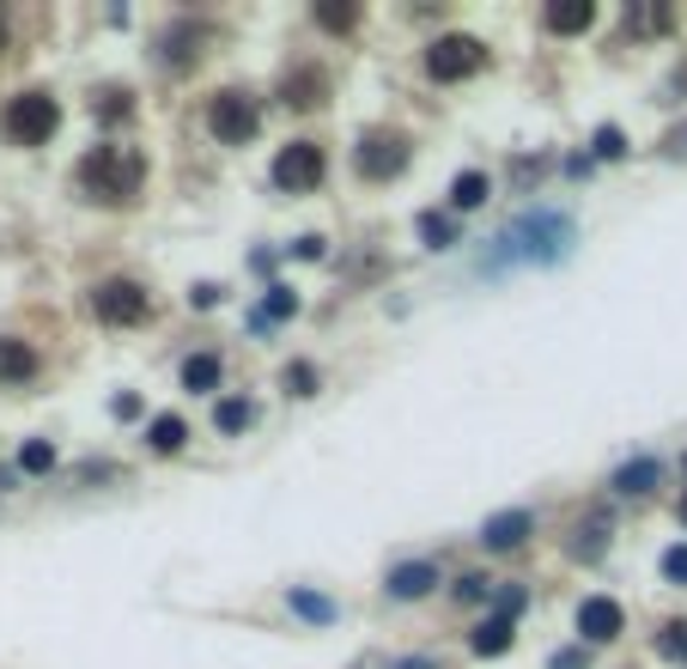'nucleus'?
<instances>
[{
    "label": "nucleus",
    "instance_id": "obj_1",
    "mask_svg": "<svg viewBox=\"0 0 687 669\" xmlns=\"http://www.w3.org/2000/svg\"><path fill=\"white\" fill-rule=\"evenodd\" d=\"M572 244H578V225L560 208H536L493 237V249L481 256V275H505V268H517V263H566Z\"/></svg>",
    "mask_w": 687,
    "mask_h": 669
},
{
    "label": "nucleus",
    "instance_id": "obj_2",
    "mask_svg": "<svg viewBox=\"0 0 687 669\" xmlns=\"http://www.w3.org/2000/svg\"><path fill=\"white\" fill-rule=\"evenodd\" d=\"M80 183L92 189L98 201L122 208V201L140 196V183H146V158L134 153V146H98V153L80 165Z\"/></svg>",
    "mask_w": 687,
    "mask_h": 669
},
{
    "label": "nucleus",
    "instance_id": "obj_3",
    "mask_svg": "<svg viewBox=\"0 0 687 669\" xmlns=\"http://www.w3.org/2000/svg\"><path fill=\"white\" fill-rule=\"evenodd\" d=\"M0 129H7V141H19V146H43L55 129H61V104H55L49 92H19L13 104L0 110Z\"/></svg>",
    "mask_w": 687,
    "mask_h": 669
},
{
    "label": "nucleus",
    "instance_id": "obj_4",
    "mask_svg": "<svg viewBox=\"0 0 687 669\" xmlns=\"http://www.w3.org/2000/svg\"><path fill=\"white\" fill-rule=\"evenodd\" d=\"M207 129H213V141L244 146V141H256V129H262V110H256V98H244V92H219L207 104Z\"/></svg>",
    "mask_w": 687,
    "mask_h": 669
},
{
    "label": "nucleus",
    "instance_id": "obj_5",
    "mask_svg": "<svg viewBox=\"0 0 687 669\" xmlns=\"http://www.w3.org/2000/svg\"><path fill=\"white\" fill-rule=\"evenodd\" d=\"M426 67H432V79H469V74H481L487 67V43L481 37H438L432 49H426Z\"/></svg>",
    "mask_w": 687,
    "mask_h": 669
},
{
    "label": "nucleus",
    "instance_id": "obj_6",
    "mask_svg": "<svg viewBox=\"0 0 687 669\" xmlns=\"http://www.w3.org/2000/svg\"><path fill=\"white\" fill-rule=\"evenodd\" d=\"M274 183H280V189H292V196L317 189V183H323V146H311V141L280 146V158H274Z\"/></svg>",
    "mask_w": 687,
    "mask_h": 669
},
{
    "label": "nucleus",
    "instance_id": "obj_7",
    "mask_svg": "<svg viewBox=\"0 0 687 669\" xmlns=\"http://www.w3.org/2000/svg\"><path fill=\"white\" fill-rule=\"evenodd\" d=\"M92 311H98V323L128 328L146 316V287H134V280H104V287L92 292Z\"/></svg>",
    "mask_w": 687,
    "mask_h": 669
},
{
    "label": "nucleus",
    "instance_id": "obj_8",
    "mask_svg": "<svg viewBox=\"0 0 687 669\" xmlns=\"http://www.w3.org/2000/svg\"><path fill=\"white\" fill-rule=\"evenodd\" d=\"M353 165H359V177H371V183H384V177H396L402 165H408V141H396V134H365L359 141V153H353Z\"/></svg>",
    "mask_w": 687,
    "mask_h": 669
},
{
    "label": "nucleus",
    "instance_id": "obj_9",
    "mask_svg": "<svg viewBox=\"0 0 687 669\" xmlns=\"http://www.w3.org/2000/svg\"><path fill=\"white\" fill-rule=\"evenodd\" d=\"M621 627H627V615H621V603H615V596H584V603H578V633H584L590 645L621 639Z\"/></svg>",
    "mask_w": 687,
    "mask_h": 669
},
{
    "label": "nucleus",
    "instance_id": "obj_10",
    "mask_svg": "<svg viewBox=\"0 0 687 669\" xmlns=\"http://www.w3.org/2000/svg\"><path fill=\"white\" fill-rule=\"evenodd\" d=\"M536 529V517L529 512H499V517H487V529H481V548H493V554H511L517 542Z\"/></svg>",
    "mask_w": 687,
    "mask_h": 669
},
{
    "label": "nucleus",
    "instance_id": "obj_11",
    "mask_svg": "<svg viewBox=\"0 0 687 669\" xmlns=\"http://www.w3.org/2000/svg\"><path fill=\"white\" fill-rule=\"evenodd\" d=\"M542 25L554 31V37H578V31L596 25V7L590 0H554V7L542 13Z\"/></svg>",
    "mask_w": 687,
    "mask_h": 669
},
{
    "label": "nucleus",
    "instance_id": "obj_12",
    "mask_svg": "<svg viewBox=\"0 0 687 669\" xmlns=\"http://www.w3.org/2000/svg\"><path fill=\"white\" fill-rule=\"evenodd\" d=\"M432 584H438V566H426V560H408V566L390 572V596H396V603H420Z\"/></svg>",
    "mask_w": 687,
    "mask_h": 669
},
{
    "label": "nucleus",
    "instance_id": "obj_13",
    "mask_svg": "<svg viewBox=\"0 0 687 669\" xmlns=\"http://www.w3.org/2000/svg\"><path fill=\"white\" fill-rule=\"evenodd\" d=\"M31 378H37V347L0 342V383H31Z\"/></svg>",
    "mask_w": 687,
    "mask_h": 669
},
{
    "label": "nucleus",
    "instance_id": "obj_14",
    "mask_svg": "<svg viewBox=\"0 0 687 669\" xmlns=\"http://www.w3.org/2000/svg\"><path fill=\"white\" fill-rule=\"evenodd\" d=\"M469 645H475V657H505V651H511V621H505V615L481 621Z\"/></svg>",
    "mask_w": 687,
    "mask_h": 669
},
{
    "label": "nucleus",
    "instance_id": "obj_15",
    "mask_svg": "<svg viewBox=\"0 0 687 669\" xmlns=\"http://www.w3.org/2000/svg\"><path fill=\"white\" fill-rule=\"evenodd\" d=\"M183 438H189V426L177 421V414H159V421L146 426V445L159 450V457H171V450H183Z\"/></svg>",
    "mask_w": 687,
    "mask_h": 669
},
{
    "label": "nucleus",
    "instance_id": "obj_16",
    "mask_svg": "<svg viewBox=\"0 0 687 669\" xmlns=\"http://www.w3.org/2000/svg\"><path fill=\"white\" fill-rule=\"evenodd\" d=\"M493 196V183H487V177H481V171H463V177H457V183H450V201H457V208H481V201H487Z\"/></svg>",
    "mask_w": 687,
    "mask_h": 669
},
{
    "label": "nucleus",
    "instance_id": "obj_17",
    "mask_svg": "<svg viewBox=\"0 0 687 669\" xmlns=\"http://www.w3.org/2000/svg\"><path fill=\"white\" fill-rule=\"evenodd\" d=\"M250 421H256V408H250V402H238V395H225V402L213 408V426H219V433H244Z\"/></svg>",
    "mask_w": 687,
    "mask_h": 669
},
{
    "label": "nucleus",
    "instance_id": "obj_18",
    "mask_svg": "<svg viewBox=\"0 0 687 669\" xmlns=\"http://www.w3.org/2000/svg\"><path fill=\"white\" fill-rule=\"evenodd\" d=\"M213 383H219V359L213 354L183 359V390H213Z\"/></svg>",
    "mask_w": 687,
    "mask_h": 669
},
{
    "label": "nucleus",
    "instance_id": "obj_19",
    "mask_svg": "<svg viewBox=\"0 0 687 669\" xmlns=\"http://www.w3.org/2000/svg\"><path fill=\"white\" fill-rule=\"evenodd\" d=\"M651 481H657V462H651V457L627 462V469L615 475V487H621V493H651Z\"/></svg>",
    "mask_w": 687,
    "mask_h": 669
},
{
    "label": "nucleus",
    "instance_id": "obj_20",
    "mask_svg": "<svg viewBox=\"0 0 687 669\" xmlns=\"http://www.w3.org/2000/svg\"><path fill=\"white\" fill-rule=\"evenodd\" d=\"M602 548H608V524H602V517H590V524L578 529V542H572V554H578V560H596Z\"/></svg>",
    "mask_w": 687,
    "mask_h": 669
},
{
    "label": "nucleus",
    "instance_id": "obj_21",
    "mask_svg": "<svg viewBox=\"0 0 687 669\" xmlns=\"http://www.w3.org/2000/svg\"><path fill=\"white\" fill-rule=\"evenodd\" d=\"M19 469H25V475H49V469H55V445H43V438H31V445L19 450Z\"/></svg>",
    "mask_w": 687,
    "mask_h": 669
},
{
    "label": "nucleus",
    "instance_id": "obj_22",
    "mask_svg": "<svg viewBox=\"0 0 687 669\" xmlns=\"http://www.w3.org/2000/svg\"><path fill=\"white\" fill-rule=\"evenodd\" d=\"M657 651L669 657V664H687V621H669V627L657 633Z\"/></svg>",
    "mask_w": 687,
    "mask_h": 669
},
{
    "label": "nucleus",
    "instance_id": "obj_23",
    "mask_svg": "<svg viewBox=\"0 0 687 669\" xmlns=\"http://www.w3.org/2000/svg\"><path fill=\"white\" fill-rule=\"evenodd\" d=\"M292 609H299L304 621H335V603L317 596V591H292Z\"/></svg>",
    "mask_w": 687,
    "mask_h": 669
},
{
    "label": "nucleus",
    "instance_id": "obj_24",
    "mask_svg": "<svg viewBox=\"0 0 687 669\" xmlns=\"http://www.w3.org/2000/svg\"><path fill=\"white\" fill-rule=\"evenodd\" d=\"M420 237H426V244H432V249H444L450 237H457V225H450L444 213H420Z\"/></svg>",
    "mask_w": 687,
    "mask_h": 669
},
{
    "label": "nucleus",
    "instance_id": "obj_25",
    "mask_svg": "<svg viewBox=\"0 0 687 669\" xmlns=\"http://www.w3.org/2000/svg\"><path fill=\"white\" fill-rule=\"evenodd\" d=\"M590 153H596V158H621V153H627V134H621V129H596Z\"/></svg>",
    "mask_w": 687,
    "mask_h": 669
},
{
    "label": "nucleus",
    "instance_id": "obj_26",
    "mask_svg": "<svg viewBox=\"0 0 687 669\" xmlns=\"http://www.w3.org/2000/svg\"><path fill=\"white\" fill-rule=\"evenodd\" d=\"M317 19H323L329 31H347V25L359 19V7H335V0H323V7H317Z\"/></svg>",
    "mask_w": 687,
    "mask_h": 669
},
{
    "label": "nucleus",
    "instance_id": "obj_27",
    "mask_svg": "<svg viewBox=\"0 0 687 669\" xmlns=\"http://www.w3.org/2000/svg\"><path fill=\"white\" fill-rule=\"evenodd\" d=\"M292 311H299V299H292L286 287H274V292H268V304H262V323H274V316H292Z\"/></svg>",
    "mask_w": 687,
    "mask_h": 669
},
{
    "label": "nucleus",
    "instance_id": "obj_28",
    "mask_svg": "<svg viewBox=\"0 0 687 669\" xmlns=\"http://www.w3.org/2000/svg\"><path fill=\"white\" fill-rule=\"evenodd\" d=\"M280 383H286V395H311V390H317V371H311V366H286V378H280Z\"/></svg>",
    "mask_w": 687,
    "mask_h": 669
},
{
    "label": "nucleus",
    "instance_id": "obj_29",
    "mask_svg": "<svg viewBox=\"0 0 687 669\" xmlns=\"http://www.w3.org/2000/svg\"><path fill=\"white\" fill-rule=\"evenodd\" d=\"M663 578H675V584H687V542H675V548L663 554Z\"/></svg>",
    "mask_w": 687,
    "mask_h": 669
},
{
    "label": "nucleus",
    "instance_id": "obj_30",
    "mask_svg": "<svg viewBox=\"0 0 687 669\" xmlns=\"http://www.w3.org/2000/svg\"><path fill=\"white\" fill-rule=\"evenodd\" d=\"M104 116H110V122H128V116H134L128 92H104Z\"/></svg>",
    "mask_w": 687,
    "mask_h": 669
},
{
    "label": "nucleus",
    "instance_id": "obj_31",
    "mask_svg": "<svg viewBox=\"0 0 687 669\" xmlns=\"http://www.w3.org/2000/svg\"><path fill=\"white\" fill-rule=\"evenodd\" d=\"M487 591H493V578H481V572L457 584V596H463V603H481V596H487Z\"/></svg>",
    "mask_w": 687,
    "mask_h": 669
},
{
    "label": "nucleus",
    "instance_id": "obj_32",
    "mask_svg": "<svg viewBox=\"0 0 687 669\" xmlns=\"http://www.w3.org/2000/svg\"><path fill=\"white\" fill-rule=\"evenodd\" d=\"M140 414V395H116V421H134Z\"/></svg>",
    "mask_w": 687,
    "mask_h": 669
},
{
    "label": "nucleus",
    "instance_id": "obj_33",
    "mask_svg": "<svg viewBox=\"0 0 687 669\" xmlns=\"http://www.w3.org/2000/svg\"><path fill=\"white\" fill-rule=\"evenodd\" d=\"M663 146H669V153H687V122H682V129H669V134H663Z\"/></svg>",
    "mask_w": 687,
    "mask_h": 669
},
{
    "label": "nucleus",
    "instance_id": "obj_34",
    "mask_svg": "<svg viewBox=\"0 0 687 669\" xmlns=\"http://www.w3.org/2000/svg\"><path fill=\"white\" fill-rule=\"evenodd\" d=\"M0 49H7V19H0Z\"/></svg>",
    "mask_w": 687,
    "mask_h": 669
},
{
    "label": "nucleus",
    "instance_id": "obj_35",
    "mask_svg": "<svg viewBox=\"0 0 687 669\" xmlns=\"http://www.w3.org/2000/svg\"><path fill=\"white\" fill-rule=\"evenodd\" d=\"M682 524H687V493H682Z\"/></svg>",
    "mask_w": 687,
    "mask_h": 669
}]
</instances>
